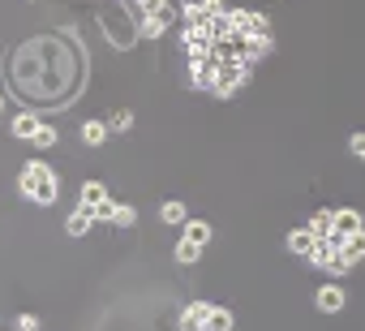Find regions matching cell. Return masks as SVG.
I'll list each match as a JSON object with an SVG mask.
<instances>
[{
	"label": "cell",
	"instance_id": "6da1fadb",
	"mask_svg": "<svg viewBox=\"0 0 365 331\" xmlns=\"http://www.w3.org/2000/svg\"><path fill=\"white\" fill-rule=\"evenodd\" d=\"M357 228H365L361 224V211H331V236H336V241H344V236H353Z\"/></svg>",
	"mask_w": 365,
	"mask_h": 331
},
{
	"label": "cell",
	"instance_id": "7a4b0ae2",
	"mask_svg": "<svg viewBox=\"0 0 365 331\" xmlns=\"http://www.w3.org/2000/svg\"><path fill=\"white\" fill-rule=\"evenodd\" d=\"M344 302H348V297H344V284H323L318 297H314V306H318L323 314H340Z\"/></svg>",
	"mask_w": 365,
	"mask_h": 331
},
{
	"label": "cell",
	"instance_id": "3957f363",
	"mask_svg": "<svg viewBox=\"0 0 365 331\" xmlns=\"http://www.w3.org/2000/svg\"><path fill=\"white\" fill-rule=\"evenodd\" d=\"M43 177H52V168H47V164H39V160H30V164L22 168V181H18V189H22L26 198H35V185H39Z\"/></svg>",
	"mask_w": 365,
	"mask_h": 331
},
{
	"label": "cell",
	"instance_id": "277c9868",
	"mask_svg": "<svg viewBox=\"0 0 365 331\" xmlns=\"http://www.w3.org/2000/svg\"><path fill=\"white\" fill-rule=\"evenodd\" d=\"M206 302H194V306H185V314H181V323H177V331H206Z\"/></svg>",
	"mask_w": 365,
	"mask_h": 331
},
{
	"label": "cell",
	"instance_id": "5b68a950",
	"mask_svg": "<svg viewBox=\"0 0 365 331\" xmlns=\"http://www.w3.org/2000/svg\"><path fill=\"white\" fill-rule=\"evenodd\" d=\"M90 224H95V211H90V207H77V211L65 219L69 236H86V232H90Z\"/></svg>",
	"mask_w": 365,
	"mask_h": 331
},
{
	"label": "cell",
	"instance_id": "8992f818",
	"mask_svg": "<svg viewBox=\"0 0 365 331\" xmlns=\"http://www.w3.org/2000/svg\"><path fill=\"white\" fill-rule=\"evenodd\" d=\"M232 327H236L232 310H224V306H211V310H206V331H232Z\"/></svg>",
	"mask_w": 365,
	"mask_h": 331
},
{
	"label": "cell",
	"instance_id": "52a82bcc",
	"mask_svg": "<svg viewBox=\"0 0 365 331\" xmlns=\"http://www.w3.org/2000/svg\"><path fill=\"white\" fill-rule=\"evenodd\" d=\"M39 125H43V121H39L35 112H18L9 130H13V138H35V130H39Z\"/></svg>",
	"mask_w": 365,
	"mask_h": 331
},
{
	"label": "cell",
	"instance_id": "ba28073f",
	"mask_svg": "<svg viewBox=\"0 0 365 331\" xmlns=\"http://www.w3.org/2000/svg\"><path fill=\"white\" fill-rule=\"evenodd\" d=\"M314 241H318V236H314L310 228H297V232H288V249H292V254H310V249H314Z\"/></svg>",
	"mask_w": 365,
	"mask_h": 331
},
{
	"label": "cell",
	"instance_id": "9c48e42d",
	"mask_svg": "<svg viewBox=\"0 0 365 331\" xmlns=\"http://www.w3.org/2000/svg\"><path fill=\"white\" fill-rule=\"evenodd\" d=\"M185 236L206 249V241H211V224H206V219H185Z\"/></svg>",
	"mask_w": 365,
	"mask_h": 331
},
{
	"label": "cell",
	"instance_id": "30bf717a",
	"mask_svg": "<svg viewBox=\"0 0 365 331\" xmlns=\"http://www.w3.org/2000/svg\"><path fill=\"white\" fill-rule=\"evenodd\" d=\"M103 138H108V125L103 121H86L82 125V142H86V147H103Z\"/></svg>",
	"mask_w": 365,
	"mask_h": 331
},
{
	"label": "cell",
	"instance_id": "8fae6325",
	"mask_svg": "<svg viewBox=\"0 0 365 331\" xmlns=\"http://www.w3.org/2000/svg\"><path fill=\"white\" fill-rule=\"evenodd\" d=\"M103 198H108L103 181H86V185H82V207H90V211H95V207H99Z\"/></svg>",
	"mask_w": 365,
	"mask_h": 331
},
{
	"label": "cell",
	"instance_id": "7c38bea8",
	"mask_svg": "<svg viewBox=\"0 0 365 331\" xmlns=\"http://www.w3.org/2000/svg\"><path fill=\"white\" fill-rule=\"evenodd\" d=\"M344 254L353 258V262H361V258H365V228H357L353 236H344Z\"/></svg>",
	"mask_w": 365,
	"mask_h": 331
},
{
	"label": "cell",
	"instance_id": "4fadbf2b",
	"mask_svg": "<svg viewBox=\"0 0 365 331\" xmlns=\"http://www.w3.org/2000/svg\"><path fill=\"white\" fill-rule=\"evenodd\" d=\"M160 219H164V224H185V202H177V198H172V202H164V207H160Z\"/></svg>",
	"mask_w": 365,
	"mask_h": 331
},
{
	"label": "cell",
	"instance_id": "5bb4252c",
	"mask_svg": "<svg viewBox=\"0 0 365 331\" xmlns=\"http://www.w3.org/2000/svg\"><path fill=\"white\" fill-rule=\"evenodd\" d=\"M198 258H202V245H198V241H189V236H181V245H177V262H185V267H189V262H198Z\"/></svg>",
	"mask_w": 365,
	"mask_h": 331
},
{
	"label": "cell",
	"instance_id": "9a60e30c",
	"mask_svg": "<svg viewBox=\"0 0 365 331\" xmlns=\"http://www.w3.org/2000/svg\"><path fill=\"white\" fill-rule=\"evenodd\" d=\"M134 219H138V211H134V207H125V202H116V211H112V224H116V228H129Z\"/></svg>",
	"mask_w": 365,
	"mask_h": 331
},
{
	"label": "cell",
	"instance_id": "2e32d148",
	"mask_svg": "<svg viewBox=\"0 0 365 331\" xmlns=\"http://www.w3.org/2000/svg\"><path fill=\"white\" fill-rule=\"evenodd\" d=\"M142 35H147V39L164 35V13H147V22H142Z\"/></svg>",
	"mask_w": 365,
	"mask_h": 331
},
{
	"label": "cell",
	"instance_id": "e0dca14e",
	"mask_svg": "<svg viewBox=\"0 0 365 331\" xmlns=\"http://www.w3.org/2000/svg\"><path fill=\"white\" fill-rule=\"evenodd\" d=\"M310 232H314V236H331V211H318V215H314V219H310Z\"/></svg>",
	"mask_w": 365,
	"mask_h": 331
},
{
	"label": "cell",
	"instance_id": "ac0fdd59",
	"mask_svg": "<svg viewBox=\"0 0 365 331\" xmlns=\"http://www.w3.org/2000/svg\"><path fill=\"white\" fill-rule=\"evenodd\" d=\"M30 142H35V147H56V130H52V125H39Z\"/></svg>",
	"mask_w": 365,
	"mask_h": 331
},
{
	"label": "cell",
	"instance_id": "d6986e66",
	"mask_svg": "<svg viewBox=\"0 0 365 331\" xmlns=\"http://www.w3.org/2000/svg\"><path fill=\"white\" fill-rule=\"evenodd\" d=\"M112 130H121V134H125V130H134V112H125V108H121V112L112 117Z\"/></svg>",
	"mask_w": 365,
	"mask_h": 331
},
{
	"label": "cell",
	"instance_id": "ffe728a7",
	"mask_svg": "<svg viewBox=\"0 0 365 331\" xmlns=\"http://www.w3.org/2000/svg\"><path fill=\"white\" fill-rule=\"evenodd\" d=\"M138 13H168L164 0H138Z\"/></svg>",
	"mask_w": 365,
	"mask_h": 331
},
{
	"label": "cell",
	"instance_id": "44dd1931",
	"mask_svg": "<svg viewBox=\"0 0 365 331\" xmlns=\"http://www.w3.org/2000/svg\"><path fill=\"white\" fill-rule=\"evenodd\" d=\"M13 327H18V331H39V319H35V314H18Z\"/></svg>",
	"mask_w": 365,
	"mask_h": 331
},
{
	"label": "cell",
	"instance_id": "7402d4cb",
	"mask_svg": "<svg viewBox=\"0 0 365 331\" xmlns=\"http://www.w3.org/2000/svg\"><path fill=\"white\" fill-rule=\"evenodd\" d=\"M112 211H116V202H112V198H103L99 207H95V219H112Z\"/></svg>",
	"mask_w": 365,
	"mask_h": 331
},
{
	"label": "cell",
	"instance_id": "603a6c76",
	"mask_svg": "<svg viewBox=\"0 0 365 331\" xmlns=\"http://www.w3.org/2000/svg\"><path fill=\"white\" fill-rule=\"evenodd\" d=\"M348 151L361 155V151H365V134H353V138H348Z\"/></svg>",
	"mask_w": 365,
	"mask_h": 331
},
{
	"label": "cell",
	"instance_id": "cb8c5ba5",
	"mask_svg": "<svg viewBox=\"0 0 365 331\" xmlns=\"http://www.w3.org/2000/svg\"><path fill=\"white\" fill-rule=\"evenodd\" d=\"M0 112H5V99H0Z\"/></svg>",
	"mask_w": 365,
	"mask_h": 331
},
{
	"label": "cell",
	"instance_id": "d4e9b609",
	"mask_svg": "<svg viewBox=\"0 0 365 331\" xmlns=\"http://www.w3.org/2000/svg\"><path fill=\"white\" fill-rule=\"evenodd\" d=\"M361 164H365V151H361Z\"/></svg>",
	"mask_w": 365,
	"mask_h": 331
}]
</instances>
